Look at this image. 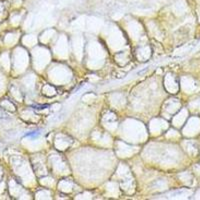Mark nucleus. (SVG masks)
I'll use <instances>...</instances> for the list:
<instances>
[{
    "instance_id": "nucleus-1",
    "label": "nucleus",
    "mask_w": 200,
    "mask_h": 200,
    "mask_svg": "<svg viewBox=\"0 0 200 200\" xmlns=\"http://www.w3.org/2000/svg\"><path fill=\"white\" fill-rule=\"evenodd\" d=\"M38 134H39V132L34 131V132H29V133H27V134H25V136H36V135H38Z\"/></svg>"
},
{
    "instance_id": "nucleus-2",
    "label": "nucleus",
    "mask_w": 200,
    "mask_h": 200,
    "mask_svg": "<svg viewBox=\"0 0 200 200\" xmlns=\"http://www.w3.org/2000/svg\"><path fill=\"white\" fill-rule=\"evenodd\" d=\"M33 107H36L35 109H43V108L48 107V105H36V106H33Z\"/></svg>"
}]
</instances>
